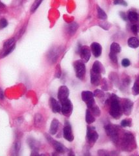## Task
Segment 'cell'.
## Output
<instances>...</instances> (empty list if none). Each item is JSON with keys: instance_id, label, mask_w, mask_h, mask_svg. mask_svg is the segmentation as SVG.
Instances as JSON below:
<instances>
[{"instance_id": "6da1fadb", "label": "cell", "mask_w": 139, "mask_h": 156, "mask_svg": "<svg viewBox=\"0 0 139 156\" xmlns=\"http://www.w3.org/2000/svg\"><path fill=\"white\" fill-rule=\"evenodd\" d=\"M108 104H110V115L115 119H119L123 113L120 104V99H119V98L116 94H113L110 97Z\"/></svg>"}, {"instance_id": "7a4b0ae2", "label": "cell", "mask_w": 139, "mask_h": 156, "mask_svg": "<svg viewBox=\"0 0 139 156\" xmlns=\"http://www.w3.org/2000/svg\"><path fill=\"white\" fill-rule=\"evenodd\" d=\"M121 148L124 152H132L137 148L135 136L131 132H126L122 136Z\"/></svg>"}, {"instance_id": "3957f363", "label": "cell", "mask_w": 139, "mask_h": 156, "mask_svg": "<svg viewBox=\"0 0 139 156\" xmlns=\"http://www.w3.org/2000/svg\"><path fill=\"white\" fill-rule=\"evenodd\" d=\"M105 130L107 135L111 138L114 144H117L119 141L118 127L114 124H108L105 126Z\"/></svg>"}, {"instance_id": "277c9868", "label": "cell", "mask_w": 139, "mask_h": 156, "mask_svg": "<svg viewBox=\"0 0 139 156\" xmlns=\"http://www.w3.org/2000/svg\"><path fill=\"white\" fill-rule=\"evenodd\" d=\"M16 46V42L14 40V38H9V40L5 42L3 49L1 51V55L0 57L1 58H4L8 55L10 54V53L14 50Z\"/></svg>"}, {"instance_id": "5b68a950", "label": "cell", "mask_w": 139, "mask_h": 156, "mask_svg": "<svg viewBox=\"0 0 139 156\" xmlns=\"http://www.w3.org/2000/svg\"><path fill=\"white\" fill-rule=\"evenodd\" d=\"M74 67L77 77L79 78V80H83L85 78L86 73V68L84 61L82 60L75 61L74 63Z\"/></svg>"}, {"instance_id": "8992f818", "label": "cell", "mask_w": 139, "mask_h": 156, "mask_svg": "<svg viewBox=\"0 0 139 156\" xmlns=\"http://www.w3.org/2000/svg\"><path fill=\"white\" fill-rule=\"evenodd\" d=\"M120 104L122 113L126 116L130 115L133 108V102L129 99L123 98L120 99Z\"/></svg>"}, {"instance_id": "52a82bcc", "label": "cell", "mask_w": 139, "mask_h": 156, "mask_svg": "<svg viewBox=\"0 0 139 156\" xmlns=\"http://www.w3.org/2000/svg\"><path fill=\"white\" fill-rule=\"evenodd\" d=\"M81 98L83 101H85L87 105L88 109L95 104V100L94 99V94L92 92L89 90L83 91L81 93Z\"/></svg>"}, {"instance_id": "ba28073f", "label": "cell", "mask_w": 139, "mask_h": 156, "mask_svg": "<svg viewBox=\"0 0 139 156\" xmlns=\"http://www.w3.org/2000/svg\"><path fill=\"white\" fill-rule=\"evenodd\" d=\"M99 137L98 133L96 131V128L94 127L88 126L87 128V138L88 142L90 144L93 145Z\"/></svg>"}, {"instance_id": "9c48e42d", "label": "cell", "mask_w": 139, "mask_h": 156, "mask_svg": "<svg viewBox=\"0 0 139 156\" xmlns=\"http://www.w3.org/2000/svg\"><path fill=\"white\" fill-rule=\"evenodd\" d=\"M46 136L47 141L53 146V147L56 150V152L59 153H64L66 152L67 149L64 147L63 144H62L58 141H56L54 139H52V137H51L49 135L46 134Z\"/></svg>"}, {"instance_id": "30bf717a", "label": "cell", "mask_w": 139, "mask_h": 156, "mask_svg": "<svg viewBox=\"0 0 139 156\" xmlns=\"http://www.w3.org/2000/svg\"><path fill=\"white\" fill-rule=\"evenodd\" d=\"M61 112L66 116H70L72 113L73 105L69 99L61 102Z\"/></svg>"}, {"instance_id": "8fae6325", "label": "cell", "mask_w": 139, "mask_h": 156, "mask_svg": "<svg viewBox=\"0 0 139 156\" xmlns=\"http://www.w3.org/2000/svg\"><path fill=\"white\" fill-rule=\"evenodd\" d=\"M63 136L64 138L69 142H72L74 140V136L72 133V129H71V127L68 121H65L64 127L63 128Z\"/></svg>"}, {"instance_id": "7c38bea8", "label": "cell", "mask_w": 139, "mask_h": 156, "mask_svg": "<svg viewBox=\"0 0 139 156\" xmlns=\"http://www.w3.org/2000/svg\"><path fill=\"white\" fill-rule=\"evenodd\" d=\"M79 54L81 57V59L84 61V62H88L91 56L90 48L87 46H81L79 48Z\"/></svg>"}, {"instance_id": "4fadbf2b", "label": "cell", "mask_w": 139, "mask_h": 156, "mask_svg": "<svg viewBox=\"0 0 139 156\" xmlns=\"http://www.w3.org/2000/svg\"><path fill=\"white\" fill-rule=\"evenodd\" d=\"M69 93L70 91L67 87L63 85L59 88L58 90V99L61 103L68 99Z\"/></svg>"}, {"instance_id": "5bb4252c", "label": "cell", "mask_w": 139, "mask_h": 156, "mask_svg": "<svg viewBox=\"0 0 139 156\" xmlns=\"http://www.w3.org/2000/svg\"><path fill=\"white\" fill-rule=\"evenodd\" d=\"M90 81L94 86H98L101 83L102 81V76L101 74L93 70H90Z\"/></svg>"}, {"instance_id": "9a60e30c", "label": "cell", "mask_w": 139, "mask_h": 156, "mask_svg": "<svg viewBox=\"0 0 139 156\" xmlns=\"http://www.w3.org/2000/svg\"><path fill=\"white\" fill-rule=\"evenodd\" d=\"M50 105L54 113H57L61 111V105L58 101H57L54 98H51L50 99Z\"/></svg>"}, {"instance_id": "2e32d148", "label": "cell", "mask_w": 139, "mask_h": 156, "mask_svg": "<svg viewBox=\"0 0 139 156\" xmlns=\"http://www.w3.org/2000/svg\"><path fill=\"white\" fill-rule=\"evenodd\" d=\"M91 51H92L93 55L95 57H99L102 54V48L99 44L97 42H94L90 46Z\"/></svg>"}, {"instance_id": "e0dca14e", "label": "cell", "mask_w": 139, "mask_h": 156, "mask_svg": "<svg viewBox=\"0 0 139 156\" xmlns=\"http://www.w3.org/2000/svg\"><path fill=\"white\" fill-rule=\"evenodd\" d=\"M127 19L133 24L139 22V14L135 11H129L127 14Z\"/></svg>"}, {"instance_id": "ac0fdd59", "label": "cell", "mask_w": 139, "mask_h": 156, "mask_svg": "<svg viewBox=\"0 0 139 156\" xmlns=\"http://www.w3.org/2000/svg\"><path fill=\"white\" fill-rule=\"evenodd\" d=\"M59 127V120L55 119L52 120L51 124L50 126V132L51 135H55L57 133V131H58Z\"/></svg>"}, {"instance_id": "d6986e66", "label": "cell", "mask_w": 139, "mask_h": 156, "mask_svg": "<svg viewBox=\"0 0 139 156\" xmlns=\"http://www.w3.org/2000/svg\"><path fill=\"white\" fill-rule=\"evenodd\" d=\"M91 70L94 72L100 73V74H102V73L105 74V69L103 68V66L102 65V63L99 61H95L93 64L92 69Z\"/></svg>"}, {"instance_id": "ffe728a7", "label": "cell", "mask_w": 139, "mask_h": 156, "mask_svg": "<svg viewBox=\"0 0 139 156\" xmlns=\"http://www.w3.org/2000/svg\"><path fill=\"white\" fill-rule=\"evenodd\" d=\"M128 46L131 48H137L139 46V40L137 37H131L127 41Z\"/></svg>"}, {"instance_id": "44dd1931", "label": "cell", "mask_w": 139, "mask_h": 156, "mask_svg": "<svg viewBox=\"0 0 139 156\" xmlns=\"http://www.w3.org/2000/svg\"><path fill=\"white\" fill-rule=\"evenodd\" d=\"M85 120L87 123L88 124H91L93 122H94L96 119L94 116L92 115V113H91V111L88 109L86 111V116H85Z\"/></svg>"}, {"instance_id": "7402d4cb", "label": "cell", "mask_w": 139, "mask_h": 156, "mask_svg": "<svg viewBox=\"0 0 139 156\" xmlns=\"http://www.w3.org/2000/svg\"><path fill=\"white\" fill-rule=\"evenodd\" d=\"M78 28V23L75 22L71 23L68 26V32L70 35H72L76 32Z\"/></svg>"}, {"instance_id": "603a6c76", "label": "cell", "mask_w": 139, "mask_h": 156, "mask_svg": "<svg viewBox=\"0 0 139 156\" xmlns=\"http://www.w3.org/2000/svg\"><path fill=\"white\" fill-rule=\"evenodd\" d=\"M121 51V47L120 46L119 44L114 42L111 45V52L114 54H117Z\"/></svg>"}, {"instance_id": "cb8c5ba5", "label": "cell", "mask_w": 139, "mask_h": 156, "mask_svg": "<svg viewBox=\"0 0 139 156\" xmlns=\"http://www.w3.org/2000/svg\"><path fill=\"white\" fill-rule=\"evenodd\" d=\"M89 109L91 111V113H92V115L94 116H99L100 115H101V111H100L99 107L96 105V104L93 106L91 107L90 108H89Z\"/></svg>"}, {"instance_id": "d4e9b609", "label": "cell", "mask_w": 139, "mask_h": 156, "mask_svg": "<svg viewBox=\"0 0 139 156\" xmlns=\"http://www.w3.org/2000/svg\"><path fill=\"white\" fill-rule=\"evenodd\" d=\"M97 11H98V16L100 20H105L107 18V16L106 13L102 9L100 8L99 6H97Z\"/></svg>"}, {"instance_id": "484cf974", "label": "cell", "mask_w": 139, "mask_h": 156, "mask_svg": "<svg viewBox=\"0 0 139 156\" xmlns=\"http://www.w3.org/2000/svg\"><path fill=\"white\" fill-rule=\"evenodd\" d=\"M42 1L43 0H35V2L33 3V5L31 6V13L35 12L36 11V9L38 8V7L40 6V5L42 2Z\"/></svg>"}, {"instance_id": "4316f807", "label": "cell", "mask_w": 139, "mask_h": 156, "mask_svg": "<svg viewBox=\"0 0 139 156\" xmlns=\"http://www.w3.org/2000/svg\"><path fill=\"white\" fill-rule=\"evenodd\" d=\"M132 92L133 94L137 96L139 94V82L137 80L135 81V83L133 85V87L132 88Z\"/></svg>"}, {"instance_id": "83f0119b", "label": "cell", "mask_w": 139, "mask_h": 156, "mask_svg": "<svg viewBox=\"0 0 139 156\" xmlns=\"http://www.w3.org/2000/svg\"><path fill=\"white\" fill-rule=\"evenodd\" d=\"M121 126L123 128H126V127H131L132 125V120L131 119H124L121 122Z\"/></svg>"}, {"instance_id": "f1b7e54d", "label": "cell", "mask_w": 139, "mask_h": 156, "mask_svg": "<svg viewBox=\"0 0 139 156\" xmlns=\"http://www.w3.org/2000/svg\"><path fill=\"white\" fill-rule=\"evenodd\" d=\"M93 94H94V96L99 98H103L105 96V94L104 93V92L99 89L95 90Z\"/></svg>"}, {"instance_id": "f546056e", "label": "cell", "mask_w": 139, "mask_h": 156, "mask_svg": "<svg viewBox=\"0 0 139 156\" xmlns=\"http://www.w3.org/2000/svg\"><path fill=\"white\" fill-rule=\"evenodd\" d=\"M29 145L30 146V147L33 150V152L38 150V145H37V143L35 140H32L31 139L30 140L28 141Z\"/></svg>"}, {"instance_id": "4dcf8cb0", "label": "cell", "mask_w": 139, "mask_h": 156, "mask_svg": "<svg viewBox=\"0 0 139 156\" xmlns=\"http://www.w3.org/2000/svg\"><path fill=\"white\" fill-rule=\"evenodd\" d=\"M131 29L135 35H137L138 33H139V23L133 24L131 27Z\"/></svg>"}, {"instance_id": "1f68e13d", "label": "cell", "mask_w": 139, "mask_h": 156, "mask_svg": "<svg viewBox=\"0 0 139 156\" xmlns=\"http://www.w3.org/2000/svg\"><path fill=\"white\" fill-rule=\"evenodd\" d=\"M8 26V22L5 18L0 19V29L5 28Z\"/></svg>"}, {"instance_id": "d6a6232c", "label": "cell", "mask_w": 139, "mask_h": 156, "mask_svg": "<svg viewBox=\"0 0 139 156\" xmlns=\"http://www.w3.org/2000/svg\"><path fill=\"white\" fill-rule=\"evenodd\" d=\"M99 26L103 29H105V30H108V29H109V28L111 26V24L108 22H102L101 23H99Z\"/></svg>"}, {"instance_id": "836d02e7", "label": "cell", "mask_w": 139, "mask_h": 156, "mask_svg": "<svg viewBox=\"0 0 139 156\" xmlns=\"http://www.w3.org/2000/svg\"><path fill=\"white\" fill-rule=\"evenodd\" d=\"M109 57H110V58H111V60L114 63H115V64H117V63H118V58H117L116 54H114V53H110Z\"/></svg>"}, {"instance_id": "e575fe53", "label": "cell", "mask_w": 139, "mask_h": 156, "mask_svg": "<svg viewBox=\"0 0 139 156\" xmlns=\"http://www.w3.org/2000/svg\"><path fill=\"white\" fill-rule=\"evenodd\" d=\"M130 64H131L130 61L127 59V58H123V59L122 61V65L123 67H127L130 65Z\"/></svg>"}, {"instance_id": "d590c367", "label": "cell", "mask_w": 139, "mask_h": 156, "mask_svg": "<svg viewBox=\"0 0 139 156\" xmlns=\"http://www.w3.org/2000/svg\"><path fill=\"white\" fill-rule=\"evenodd\" d=\"M114 3L115 5H122L124 6L127 5V3L126 2H124L123 0H115Z\"/></svg>"}, {"instance_id": "8d00e7d4", "label": "cell", "mask_w": 139, "mask_h": 156, "mask_svg": "<svg viewBox=\"0 0 139 156\" xmlns=\"http://www.w3.org/2000/svg\"><path fill=\"white\" fill-rule=\"evenodd\" d=\"M98 155H107L109 154L107 152V151L104 150H98Z\"/></svg>"}, {"instance_id": "74e56055", "label": "cell", "mask_w": 139, "mask_h": 156, "mask_svg": "<svg viewBox=\"0 0 139 156\" xmlns=\"http://www.w3.org/2000/svg\"><path fill=\"white\" fill-rule=\"evenodd\" d=\"M120 16H121V18L123 19V20H127V16H126V13L125 12H121L120 13Z\"/></svg>"}, {"instance_id": "f35d334b", "label": "cell", "mask_w": 139, "mask_h": 156, "mask_svg": "<svg viewBox=\"0 0 139 156\" xmlns=\"http://www.w3.org/2000/svg\"><path fill=\"white\" fill-rule=\"evenodd\" d=\"M4 99V94L2 89L0 87V100H3Z\"/></svg>"}, {"instance_id": "ab89813d", "label": "cell", "mask_w": 139, "mask_h": 156, "mask_svg": "<svg viewBox=\"0 0 139 156\" xmlns=\"http://www.w3.org/2000/svg\"><path fill=\"white\" fill-rule=\"evenodd\" d=\"M61 69L59 68H58V69H57V72L56 73V77H60V76H61Z\"/></svg>"}, {"instance_id": "60d3db41", "label": "cell", "mask_w": 139, "mask_h": 156, "mask_svg": "<svg viewBox=\"0 0 139 156\" xmlns=\"http://www.w3.org/2000/svg\"><path fill=\"white\" fill-rule=\"evenodd\" d=\"M5 7V5L2 3V2H0V12H1V11H2V10Z\"/></svg>"}, {"instance_id": "b9f144b4", "label": "cell", "mask_w": 139, "mask_h": 156, "mask_svg": "<svg viewBox=\"0 0 139 156\" xmlns=\"http://www.w3.org/2000/svg\"><path fill=\"white\" fill-rule=\"evenodd\" d=\"M137 81H138V82H139V76H138V77H137Z\"/></svg>"}]
</instances>
